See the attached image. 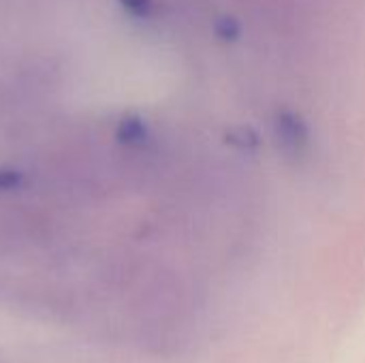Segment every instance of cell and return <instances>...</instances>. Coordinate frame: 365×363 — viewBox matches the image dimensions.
I'll list each match as a JSON object with an SVG mask.
<instances>
[{"instance_id": "cell-3", "label": "cell", "mask_w": 365, "mask_h": 363, "mask_svg": "<svg viewBox=\"0 0 365 363\" xmlns=\"http://www.w3.org/2000/svg\"><path fill=\"white\" fill-rule=\"evenodd\" d=\"M24 182V175L15 169H0V190H15Z\"/></svg>"}, {"instance_id": "cell-1", "label": "cell", "mask_w": 365, "mask_h": 363, "mask_svg": "<svg viewBox=\"0 0 365 363\" xmlns=\"http://www.w3.org/2000/svg\"><path fill=\"white\" fill-rule=\"evenodd\" d=\"M278 137L282 145L293 152H299V148L306 143V131L295 116H282L278 120Z\"/></svg>"}, {"instance_id": "cell-4", "label": "cell", "mask_w": 365, "mask_h": 363, "mask_svg": "<svg viewBox=\"0 0 365 363\" xmlns=\"http://www.w3.org/2000/svg\"><path fill=\"white\" fill-rule=\"evenodd\" d=\"M120 2L126 11H130L133 15H139V17H145L152 9V0H120Z\"/></svg>"}, {"instance_id": "cell-2", "label": "cell", "mask_w": 365, "mask_h": 363, "mask_svg": "<svg viewBox=\"0 0 365 363\" xmlns=\"http://www.w3.org/2000/svg\"><path fill=\"white\" fill-rule=\"evenodd\" d=\"M118 135H120L122 141L135 143V141H141V139L145 137V128H143V124H141L137 118H126V120L120 124Z\"/></svg>"}]
</instances>
